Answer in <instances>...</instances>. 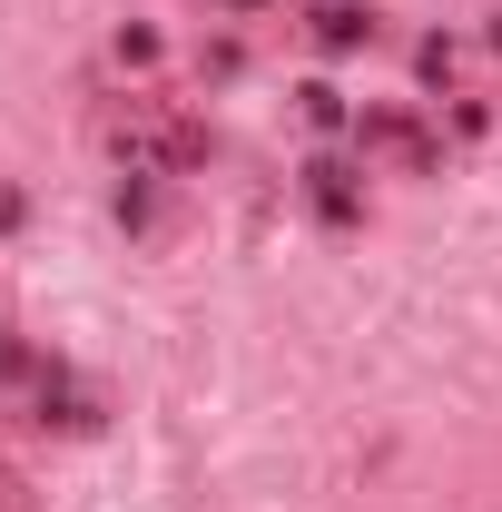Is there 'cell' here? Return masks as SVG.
<instances>
[{
    "instance_id": "obj_1",
    "label": "cell",
    "mask_w": 502,
    "mask_h": 512,
    "mask_svg": "<svg viewBox=\"0 0 502 512\" xmlns=\"http://www.w3.org/2000/svg\"><path fill=\"white\" fill-rule=\"evenodd\" d=\"M306 207L325 217V227L365 217V188H355V168H345V158H315V168H306Z\"/></svg>"
},
{
    "instance_id": "obj_2",
    "label": "cell",
    "mask_w": 502,
    "mask_h": 512,
    "mask_svg": "<svg viewBox=\"0 0 502 512\" xmlns=\"http://www.w3.org/2000/svg\"><path fill=\"white\" fill-rule=\"evenodd\" d=\"M306 30H315V50H365V40H375V10H355V0H325Z\"/></svg>"
},
{
    "instance_id": "obj_3",
    "label": "cell",
    "mask_w": 502,
    "mask_h": 512,
    "mask_svg": "<svg viewBox=\"0 0 502 512\" xmlns=\"http://www.w3.org/2000/svg\"><path fill=\"white\" fill-rule=\"evenodd\" d=\"M296 99H306V119H315V128H345V89H335V79H306Z\"/></svg>"
},
{
    "instance_id": "obj_4",
    "label": "cell",
    "mask_w": 502,
    "mask_h": 512,
    "mask_svg": "<svg viewBox=\"0 0 502 512\" xmlns=\"http://www.w3.org/2000/svg\"><path fill=\"white\" fill-rule=\"evenodd\" d=\"M453 60H463V50H453V40H424V50H414V69H424V79H434V89H443V79H453Z\"/></svg>"
},
{
    "instance_id": "obj_5",
    "label": "cell",
    "mask_w": 502,
    "mask_h": 512,
    "mask_svg": "<svg viewBox=\"0 0 502 512\" xmlns=\"http://www.w3.org/2000/svg\"><path fill=\"white\" fill-rule=\"evenodd\" d=\"M0 227H20V197H10V188H0Z\"/></svg>"
},
{
    "instance_id": "obj_6",
    "label": "cell",
    "mask_w": 502,
    "mask_h": 512,
    "mask_svg": "<svg viewBox=\"0 0 502 512\" xmlns=\"http://www.w3.org/2000/svg\"><path fill=\"white\" fill-rule=\"evenodd\" d=\"M483 40H493V50H502V10H493V30H483Z\"/></svg>"
},
{
    "instance_id": "obj_7",
    "label": "cell",
    "mask_w": 502,
    "mask_h": 512,
    "mask_svg": "<svg viewBox=\"0 0 502 512\" xmlns=\"http://www.w3.org/2000/svg\"><path fill=\"white\" fill-rule=\"evenodd\" d=\"M227 10H266V0H227Z\"/></svg>"
},
{
    "instance_id": "obj_8",
    "label": "cell",
    "mask_w": 502,
    "mask_h": 512,
    "mask_svg": "<svg viewBox=\"0 0 502 512\" xmlns=\"http://www.w3.org/2000/svg\"><path fill=\"white\" fill-rule=\"evenodd\" d=\"M0 355H10V335H0Z\"/></svg>"
}]
</instances>
